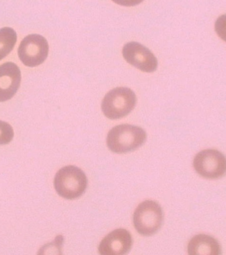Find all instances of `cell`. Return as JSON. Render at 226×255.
<instances>
[{
    "label": "cell",
    "mask_w": 226,
    "mask_h": 255,
    "mask_svg": "<svg viewBox=\"0 0 226 255\" xmlns=\"http://www.w3.org/2000/svg\"><path fill=\"white\" fill-rule=\"evenodd\" d=\"M86 174L80 168L68 166L58 170L54 180V188L62 198L73 200L79 198L87 188Z\"/></svg>",
    "instance_id": "obj_2"
},
{
    "label": "cell",
    "mask_w": 226,
    "mask_h": 255,
    "mask_svg": "<svg viewBox=\"0 0 226 255\" xmlns=\"http://www.w3.org/2000/svg\"><path fill=\"white\" fill-rule=\"evenodd\" d=\"M163 221L162 208L154 201H145L135 211L134 226L142 236H153L160 229Z\"/></svg>",
    "instance_id": "obj_4"
},
{
    "label": "cell",
    "mask_w": 226,
    "mask_h": 255,
    "mask_svg": "<svg viewBox=\"0 0 226 255\" xmlns=\"http://www.w3.org/2000/svg\"><path fill=\"white\" fill-rule=\"evenodd\" d=\"M132 244L130 233L124 229H118L103 239L98 251L101 255H124L130 252Z\"/></svg>",
    "instance_id": "obj_8"
},
{
    "label": "cell",
    "mask_w": 226,
    "mask_h": 255,
    "mask_svg": "<svg viewBox=\"0 0 226 255\" xmlns=\"http://www.w3.org/2000/svg\"><path fill=\"white\" fill-rule=\"evenodd\" d=\"M21 83V71L13 63L0 66V102L11 99L19 89Z\"/></svg>",
    "instance_id": "obj_9"
},
{
    "label": "cell",
    "mask_w": 226,
    "mask_h": 255,
    "mask_svg": "<svg viewBox=\"0 0 226 255\" xmlns=\"http://www.w3.org/2000/svg\"><path fill=\"white\" fill-rule=\"evenodd\" d=\"M48 45L45 37L37 34L28 35L21 41L18 55L22 63L29 67H35L47 58Z\"/></svg>",
    "instance_id": "obj_6"
},
{
    "label": "cell",
    "mask_w": 226,
    "mask_h": 255,
    "mask_svg": "<svg viewBox=\"0 0 226 255\" xmlns=\"http://www.w3.org/2000/svg\"><path fill=\"white\" fill-rule=\"evenodd\" d=\"M193 166L197 173L203 177L209 179L219 178L226 172L225 156L219 150H203L196 155Z\"/></svg>",
    "instance_id": "obj_5"
},
{
    "label": "cell",
    "mask_w": 226,
    "mask_h": 255,
    "mask_svg": "<svg viewBox=\"0 0 226 255\" xmlns=\"http://www.w3.org/2000/svg\"><path fill=\"white\" fill-rule=\"evenodd\" d=\"M136 101V96L133 90L128 88H116L105 96L102 110L109 119H120L133 111Z\"/></svg>",
    "instance_id": "obj_3"
},
{
    "label": "cell",
    "mask_w": 226,
    "mask_h": 255,
    "mask_svg": "<svg viewBox=\"0 0 226 255\" xmlns=\"http://www.w3.org/2000/svg\"><path fill=\"white\" fill-rule=\"evenodd\" d=\"M189 255H220L221 248L219 243L213 237L207 235H197L188 246Z\"/></svg>",
    "instance_id": "obj_10"
},
{
    "label": "cell",
    "mask_w": 226,
    "mask_h": 255,
    "mask_svg": "<svg viewBox=\"0 0 226 255\" xmlns=\"http://www.w3.org/2000/svg\"><path fill=\"white\" fill-rule=\"evenodd\" d=\"M17 41V33L10 27L0 29V61L13 49Z\"/></svg>",
    "instance_id": "obj_11"
},
{
    "label": "cell",
    "mask_w": 226,
    "mask_h": 255,
    "mask_svg": "<svg viewBox=\"0 0 226 255\" xmlns=\"http://www.w3.org/2000/svg\"><path fill=\"white\" fill-rule=\"evenodd\" d=\"M123 56L131 65L145 72L156 70L158 62L147 48L137 42H130L123 48Z\"/></svg>",
    "instance_id": "obj_7"
},
{
    "label": "cell",
    "mask_w": 226,
    "mask_h": 255,
    "mask_svg": "<svg viewBox=\"0 0 226 255\" xmlns=\"http://www.w3.org/2000/svg\"><path fill=\"white\" fill-rule=\"evenodd\" d=\"M13 128L6 122L0 121V144L9 143L13 139Z\"/></svg>",
    "instance_id": "obj_12"
},
{
    "label": "cell",
    "mask_w": 226,
    "mask_h": 255,
    "mask_svg": "<svg viewBox=\"0 0 226 255\" xmlns=\"http://www.w3.org/2000/svg\"><path fill=\"white\" fill-rule=\"evenodd\" d=\"M112 1L118 5L131 7V6L139 5L143 0H112Z\"/></svg>",
    "instance_id": "obj_13"
},
{
    "label": "cell",
    "mask_w": 226,
    "mask_h": 255,
    "mask_svg": "<svg viewBox=\"0 0 226 255\" xmlns=\"http://www.w3.org/2000/svg\"><path fill=\"white\" fill-rule=\"evenodd\" d=\"M147 138L146 132L141 128L131 125L116 126L107 136L108 148L115 153H126L140 147Z\"/></svg>",
    "instance_id": "obj_1"
}]
</instances>
